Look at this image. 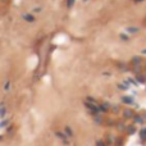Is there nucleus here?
<instances>
[{"instance_id":"9","label":"nucleus","mask_w":146,"mask_h":146,"mask_svg":"<svg viewBox=\"0 0 146 146\" xmlns=\"http://www.w3.org/2000/svg\"><path fill=\"white\" fill-rule=\"evenodd\" d=\"M133 118H135V120H136L137 123H144V118H142L141 115H135Z\"/></svg>"},{"instance_id":"11","label":"nucleus","mask_w":146,"mask_h":146,"mask_svg":"<svg viewBox=\"0 0 146 146\" xmlns=\"http://www.w3.org/2000/svg\"><path fill=\"white\" fill-rule=\"evenodd\" d=\"M25 19H26L27 22H34V21H35V18H34L32 15H25Z\"/></svg>"},{"instance_id":"7","label":"nucleus","mask_w":146,"mask_h":146,"mask_svg":"<svg viewBox=\"0 0 146 146\" xmlns=\"http://www.w3.org/2000/svg\"><path fill=\"white\" fill-rule=\"evenodd\" d=\"M127 132H128L129 135H133V133L136 132V128H135V126H129V127H127Z\"/></svg>"},{"instance_id":"10","label":"nucleus","mask_w":146,"mask_h":146,"mask_svg":"<svg viewBox=\"0 0 146 146\" xmlns=\"http://www.w3.org/2000/svg\"><path fill=\"white\" fill-rule=\"evenodd\" d=\"M56 136H59V137H60V139H62V140H63L66 144H68V141H67V137H66L63 133H60V132H56Z\"/></svg>"},{"instance_id":"4","label":"nucleus","mask_w":146,"mask_h":146,"mask_svg":"<svg viewBox=\"0 0 146 146\" xmlns=\"http://www.w3.org/2000/svg\"><path fill=\"white\" fill-rule=\"evenodd\" d=\"M109 107H110V105L108 104V103H107V104L104 103V104H101L99 108H100V111H104V113H105V111H108V110H109Z\"/></svg>"},{"instance_id":"6","label":"nucleus","mask_w":146,"mask_h":146,"mask_svg":"<svg viewBox=\"0 0 146 146\" xmlns=\"http://www.w3.org/2000/svg\"><path fill=\"white\" fill-rule=\"evenodd\" d=\"M132 64H133L135 67H136V66L140 67V66H141V59H140V58H133V59H132Z\"/></svg>"},{"instance_id":"1","label":"nucleus","mask_w":146,"mask_h":146,"mask_svg":"<svg viewBox=\"0 0 146 146\" xmlns=\"http://www.w3.org/2000/svg\"><path fill=\"white\" fill-rule=\"evenodd\" d=\"M85 107L87 108V109L90 110L91 113H94V114H98V113H100V108L96 105V103H90V101H85Z\"/></svg>"},{"instance_id":"14","label":"nucleus","mask_w":146,"mask_h":146,"mask_svg":"<svg viewBox=\"0 0 146 146\" xmlns=\"http://www.w3.org/2000/svg\"><path fill=\"white\" fill-rule=\"evenodd\" d=\"M98 146H105V144L103 142V141H98V144H96Z\"/></svg>"},{"instance_id":"8","label":"nucleus","mask_w":146,"mask_h":146,"mask_svg":"<svg viewBox=\"0 0 146 146\" xmlns=\"http://www.w3.org/2000/svg\"><path fill=\"white\" fill-rule=\"evenodd\" d=\"M127 31L129 34H136V32H139V28L137 27H129V28H127Z\"/></svg>"},{"instance_id":"12","label":"nucleus","mask_w":146,"mask_h":146,"mask_svg":"<svg viewBox=\"0 0 146 146\" xmlns=\"http://www.w3.org/2000/svg\"><path fill=\"white\" fill-rule=\"evenodd\" d=\"M95 122H98V123H101V122H103L101 117H99V115H98V117H95Z\"/></svg>"},{"instance_id":"18","label":"nucleus","mask_w":146,"mask_h":146,"mask_svg":"<svg viewBox=\"0 0 146 146\" xmlns=\"http://www.w3.org/2000/svg\"><path fill=\"white\" fill-rule=\"evenodd\" d=\"M135 1H136V3H140V1H142V0H135Z\"/></svg>"},{"instance_id":"17","label":"nucleus","mask_w":146,"mask_h":146,"mask_svg":"<svg viewBox=\"0 0 146 146\" xmlns=\"http://www.w3.org/2000/svg\"><path fill=\"white\" fill-rule=\"evenodd\" d=\"M142 54H146V49L145 50H142Z\"/></svg>"},{"instance_id":"5","label":"nucleus","mask_w":146,"mask_h":146,"mask_svg":"<svg viewBox=\"0 0 146 146\" xmlns=\"http://www.w3.org/2000/svg\"><path fill=\"white\" fill-rule=\"evenodd\" d=\"M140 139H141L142 141L146 140V128H142V129L140 131Z\"/></svg>"},{"instance_id":"2","label":"nucleus","mask_w":146,"mask_h":146,"mask_svg":"<svg viewBox=\"0 0 146 146\" xmlns=\"http://www.w3.org/2000/svg\"><path fill=\"white\" fill-rule=\"evenodd\" d=\"M123 115H124V118H127V119H131V118L135 117L133 111H132L131 109H126L124 111H123Z\"/></svg>"},{"instance_id":"15","label":"nucleus","mask_w":146,"mask_h":146,"mask_svg":"<svg viewBox=\"0 0 146 146\" xmlns=\"http://www.w3.org/2000/svg\"><path fill=\"white\" fill-rule=\"evenodd\" d=\"M73 3H74V0H68V6H72Z\"/></svg>"},{"instance_id":"16","label":"nucleus","mask_w":146,"mask_h":146,"mask_svg":"<svg viewBox=\"0 0 146 146\" xmlns=\"http://www.w3.org/2000/svg\"><path fill=\"white\" fill-rule=\"evenodd\" d=\"M113 110H114V111H115V113H117V111H118V110H119V108H118V107H113Z\"/></svg>"},{"instance_id":"13","label":"nucleus","mask_w":146,"mask_h":146,"mask_svg":"<svg viewBox=\"0 0 146 146\" xmlns=\"http://www.w3.org/2000/svg\"><path fill=\"white\" fill-rule=\"evenodd\" d=\"M66 131H67V133H68V135H69V136H72V135H73L72 129H71V128H69V127H67V128H66Z\"/></svg>"},{"instance_id":"3","label":"nucleus","mask_w":146,"mask_h":146,"mask_svg":"<svg viewBox=\"0 0 146 146\" xmlns=\"http://www.w3.org/2000/svg\"><path fill=\"white\" fill-rule=\"evenodd\" d=\"M122 100H123V103H126V104H132V103H133V99H132L131 96H123Z\"/></svg>"}]
</instances>
